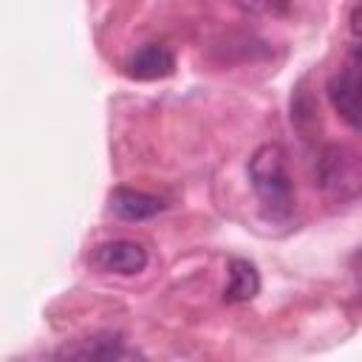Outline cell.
I'll return each instance as SVG.
<instances>
[{"mask_svg":"<svg viewBox=\"0 0 362 362\" xmlns=\"http://www.w3.org/2000/svg\"><path fill=\"white\" fill-rule=\"evenodd\" d=\"M351 34H354L356 40H362V3L351 11Z\"/></svg>","mask_w":362,"mask_h":362,"instance_id":"cell-10","label":"cell"},{"mask_svg":"<svg viewBox=\"0 0 362 362\" xmlns=\"http://www.w3.org/2000/svg\"><path fill=\"white\" fill-rule=\"evenodd\" d=\"M260 291V274L255 269V263L243 260V257H232L229 260V283L223 288V300L226 303H249L255 300Z\"/></svg>","mask_w":362,"mask_h":362,"instance_id":"cell-8","label":"cell"},{"mask_svg":"<svg viewBox=\"0 0 362 362\" xmlns=\"http://www.w3.org/2000/svg\"><path fill=\"white\" fill-rule=\"evenodd\" d=\"M249 14H280L288 8V0H235Z\"/></svg>","mask_w":362,"mask_h":362,"instance_id":"cell-9","label":"cell"},{"mask_svg":"<svg viewBox=\"0 0 362 362\" xmlns=\"http://www.w3.org/2000/svg\"><path fill=\"white\" fill-rule=\"evenodd\" d=\"M90 266L102 274H139L147 266V249L139 240H127V238H116V240H105L90 252Z\"/></svg>","mask_w":362,"mask_h":362,"instance_id":"cell-4","label":"cell"},{"mask_svg":"<svg viewBox=\"0 0 362 362\" xmlns=\"http://www.w3.org/2000/svg\"><path fill=\"white\" fill-rule=\"evenodd\" d=\"M57 356L62 359H130L139 354L130 351L119 334H93V337L79 339L76 345L59 348Z\"/></svg>","mask_w":362,"mask_h":362,"instance_id":"cell-7","label":"cell"},{"mask_svg":"<svg viewBox=\"0 0 362 362\" xmlns=\"http://www.w3.org/2000/svg\"><path fill=\"white\" fill-rule=\"evenodd\" d=\"M325 93L337 116L362 133V45H354L342 65L328 76Z\"/></svg>","mask_w":362,"mask_h":362,"instance_id":"cell-3","label":"cell"},{"mask_svg":"<svg viewBox=\"0 0 362 362\" xmlns=\"http://www.w3.org/2000/svg\"><path fill=\"white\" fill-rule=\"evenodd\" d=\"M124 74L130 79H139V82H150V79H164L175 71V54L167 48V45H158V42H150V45H141L139 51H133L127 59H124Z\"/></svg>","mask_w":362,"mask_h":362,"instance_id":"cell-5","label":"cell"},{"mask_svg":"<svg viewBox=\"0 0 362 362\" xmlns=\"http://www.w3.org/2000/svg\"><path fill=\"white\" fill-rule=\"evenodd\" d=\"M107 206L122 221H150L167 209V204L158 195H150V192L133 189V187H116L107 198Z\"/></svg>","mask_w":362,"mask_h":362,"instance_id":"cell-6","label":"cell"},{"mask_svg":"<svg viewBox=\"0 0 362 362\" xmlns=\"http://www.w3.org/2000/svg\"><path fill=\"white\" fill-rule=\"evenodd\" d=\"M249 181L272 221H286L294 212V187L286 167V153L280 144H260L249 158Z\"/></svg>","mask_w":362,"mask_h":362,"instance_id":"cell-1","label":"cell"},{"mask_svg":"<svg viewBox=\"0 0 362 362\" xmlns=\"http://www.w3.org/2000/svg\"><path fill=\"white\" fill-rule=\"evenodd\" d=\"M320 192L331 204H351L362 195V153L351 144H322L314 164Z\"/></svg>","mask_w":362,"mask_h":362,"instance_id":"cell-2","label":"cell"}]
</instances>
